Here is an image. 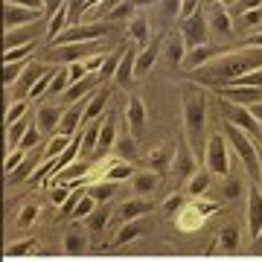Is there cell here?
<instances>
[{
	"label": "cell",
	"instance_id": "cell-27",
	"mask_svg": "<svg viewBox=\"0 0 262 262\" xmlns=\"http://www.w3.org/2000/svg\"><path fill=\"white\" fill-rule=\"evenodd\" d=\"M114 149H117V158H120V160H128V163H131V160L137 158V137H134V134H125V137L117 140Z\"/></svg>",
	"mask_w": 262,
	"mask_h": 262
},
{
	"label": "cell",
	"instance_id": "cell-6",
	"mask_svg": "<svg viewBox=\"0 0 262 262\" xmlns=\"http://www.w3.org/2000/svg\"><path fill=\"white\" fill-rule=\"evenodd\" d=\"M41 20H47L44 12L27 9V6H18V3H6V6H3V27H6V32L32 27V24H41Z\"/></svg>",
	"mask_w": 262,
	"mask_h": 262
},
{
	"label": "cell",
	"instance_id": "cell-26",
	"mask_svg": "<svg viewBox=\"0 0 262 262\" xmlns=\"http://www.w3.org/2000/svg\"><path fill=\"white\" fill-rule=\"evenodd\" d=\"M84 192L94 198V201H108V198H114V192H117V184H114V181H96V184H88Z\"/></svg>",
	"mask_w": 262,
	"mask_h": 262
},
{
	"label": "cell",
	"instance_id": "cell-42",
	"mask_svg": "<svg viewBox=\"0 0 262 262\" xmlns=\"http://www.w3.org/2000/svg\"><path fill=\"white\" fill-rule=\"evenodd\" d=\"M140 230H143V225H137V222H131V225H125L117 233V245H125V242H131L134 236H140Z\"/></svg>",
	"mask_w": 262,
	"mask_h": 262
},
{
	"label": "cell",
	"instance_id": "cell-17",
	"mask_svg": "<svg viewBox=\"0 0 262 262\" xmlns=\"http://www.w3.org/2000/svg\"><path fill=\"white\" fill-rule=\"evenodd\" d=\"M105 105H108V91L99 88V91L91 94V102L84 105V122H96V120H99L102 111H105Z\"/></svg>",
	"mask_w": 262,
	"mask_h": 262
},
{
	"label": "cell",
	"instance_id": "cell-49",
	"mask_svg": "<svg viewBox=\"0 0 262 262\" xmlns=\"http://www.w3.org/2000/svg\"><path fill=\"white\" fill-rule=\"evenodd\" d=\"M29 169H32V158H27V160H24L18 172H12V181H24V178L29 175Z\"/></svg>",
	"mask_w": 262,
	"mask_h": 262
},
{
	"label": "cell",
	"instance_id": "cell-8",
	"mask_svg": "<svg viewBox=\"0 0 262 262\" xmlns=\"http://www.w3.org/2000/svg\"><path fill=\"white\" fill-rule=\"evenodd\" d=\"M222 105H225V114H227V122H230V125L248 131L251 137H259V128H262V125L253 120L251 108H245V105H233V102H227V99H222Z\"/></svg>",
	"mask_w": 262,
	"mask_h": 262
},
{
	"label": "cell",
	"instance_id": "cell-16",
	"mask_svg": "<svg viewBox=\"0 0 262 262\" xmlns=\"http://www.w3.org/2000/svg\"><path fill=\"white\" fill-rule=\"evenodd\" d=\"M125 114H128L131 134H134V137H137V134H143V125H146V108H143L140 96H131V99H128V108H125Z\"/></svg>",
	"mask_w": 262,
	"mask_h": 262
},
{
	"label": "cell",
	"instance_id": "cell-37",
	"mask_svg": "<svg viewBox=\"0 0 262 262\" xmlns=\"http://www.w3.org/2000/svg\"><path fill=\"white\" fill-rule=\"evenodd\" d=\"M35 47V44H24V47H15V50H6L3 53V64H15V61H27L29 50Z\"/></svg>",
	"mask_w": 262,
	"mask_h": 262
},
{
	"label": "cell",
	"instance_id": "cell-51",
	"mask_svg": "<svg viewBox=\"0 0 262 262\" xmlns=\"http://www.w3.org/2000/svg\"><path fill=\"white\" fill-rule=\"evenodd\" d=\"M50 198H53V204H67V201H70V198H67V189H53Z\"/></svg>",
	"mask_w": 262,
	"mask_h": 262
},
{
	"label": "cell",
	"instance_id": "cell-36",
	"mask_svg": "<svg viewBox=\"0 0 262 262\" xmlns=\"http://www.w3.org/2000/svg\"><path fill=\"white\" fill-rule=\"evenodd\" d=\"M29 61H15V64H3V84L9 88L12 82H18V76H24Z\"/></svg>",
	"mask_w": 262,
	"mask_h": 262
},
{
	"label": "cell",
	"instance_id": "cell-52",
	"mask_svg": "<svg viewBox=\"0 0 262 262\" xmlns=\"http://www.w3.org/2000/svg\"><path fill=\"white\" fill-rule=\"evenodd\" d=\"M222 192H225V198H236V195H239V184H236V181H227Z\"/></svg>",
	"mask_w": 262,
	"mask_h": 262
},
{
	"label": "cell",
	"instance_id": "cell-45",
	"mask_svg": "<svg viewBox=\"0 0 262 262\" xmlns=\"http://www.w3.org/2000/svg\"><path fill=\"white\" fill-rule=\"evenodd\" d=\"M24 155H27L24 149H15V151L9 155V158H6V172H9V175L20 169V163H24Z\"/></svg>",
	"mask_w": 262,
	"mask_h": 262
},
{
	"label": "cell",
	"instance_id": "cell-39",
	"mask_svg": "<svg viewBox=\"0 0 262 262\" xmlns=\"http://www.w3.org/2000/svg\"><path fill=\"white\" fill-rule=\"evenodd\" d=\"M184 58H187V53H184V38L169 41V61L172 64H184Z\"/></svg>",
	"mask_w": 262,
	"mask_h": 262
},
{
	"label": "cell",
	"instance_id": "cell-57",
	"mask_svg": "<svg viewBox=\"0 0 262 262\" xmlns=\"http://www.w3.org/2000/svg\"><path fill=\"white\" fill-rule=\"evenodd\" d=\"M215 3H222V6H233L236 0H215Z\"/></svg>",
	"mask_w": 262,
	"mask_h": 262
},
{
	"label": "cell",
	"instance_id": "cell-15",
	"mask_svg": "<svg viewBox=\"0 0 262 262\" xmlns=\"http://www.w3.org/2000/svg\"><path fill=\"white\" fill-rule=\"evenodd\" d=\"M134 73H137V50L128 44V50H125V56H122V64L120 70H117V84H122V88H128V82L134 79Z\"/></svg>",
	"mask_w": 262,
	"mask_h": 262
},
{
	"label": "cell",
	"instance_id": "cell-14",
	"mask_svg": "<svg viewBox=\"0 0 262 262\" xmlns=\"http://www.w3.org/2000/svg\"><path fill=\"white\" fill-rule=\"evenodd\" d=\"M96 76H99V73H91V76H88V79H82V82L70 84V88H67V94H64V99H61V102H64L67 108H70V105H76V102H79V99H84V96H91V94H94V88H96Z\"/></svg>",
	"mask_w": 262,
	"mask_h": 262
},
{
	"label": "cell",
	"instance_id": "cell-20",
	"mask_svg": "<svg viewBox=\"0 0 262 262\" xmlns=\"http://www.w3.org/2000/svg\"><path fill=\"white\" fill-rule=\"evenodd\" d=\"M151 204L146 201V198H131V201H125V204L120 207V219L122 222H137L143 213H149Z\"/></svg>",
	"mask_w": 262,
	"mask_h": 262
},
{
	"label": "cell",
	"instance_id": "cell-5",
	"mask_svg": "<svg viewBox=\"0 0 262 262\" xmlns=\"http://www.w3.org/2000/svg\"><path fill=\"white\" fill-rule=\"evenodd\" d=\"M105 41H88V44H61V47H53L47 50L50 53V61H61V64H76V61H88L91 56H96V53H102Z\"/></svg>",
	"mask_w": 262,
	"mask_h": 262
},
{
	"label": "cell",
	"instance_id": "cell-46",
	"mask_svg": "<svg viewBox=\"0 0 262 262\" xmlns=\"http://www.w3.org/2000/svg\"><path fill=\"white\" fill-rule=\"evenodd\" d=\"M84 222H88V227H91V230H102V227L108 225V215H102V213H94L91 219H84Z\"/></svg>",
	"mask_w": 262,
	"mask_h": 262
},
{
	"label": "cell",
	"instance_id": "cell-59",
	"mask_svg": "<svg viewBox=\"0 0 262 262\" xmlns=\"http://www.w3.org/2000/svg\"><path fill=\"white\" fill-rule=\"evenodd\" d=\"M259 137H262V128H259Z\"/></svg>",
	"mask_w": 262,
	"mask_h": 262
},
{
	"label": "cell",
	"instance_id": "cell-44",
	"mask_svg": "<svg viewBox=\"0 0 262 262\" xmlns=\"http://www.w3.org/2000/svg\"><path fill=\"white\" fill-rule=\"evenodd\" d=\"M64 251L67 253H82L84 251V239L79 233H67L64 236Z\"/></svg>",
	"mask_w": 262,
	"mask_h": 262
},
{
	"label": "cell",
	"instance_id": "cell-19",
	"mask_svg": "<svg viewBox=\"0 0 262 262\" xmlns=\"http://www.w3.org/2000/svg\"><path fill=\"white\" fill-rule=\"evenodd\" d=\"M207 27L213 29V32H219V35H230V32H233L230 12H225L222 6H215V9L210 12V18H207Z\"/></svg>",
	"mask_w": 262,
	"mask_h": 262
},
{
	"label": "cell",
	"instance_id": "cell-4",
	"mask_svg": "<svg viewBox=\"0 0 262 262\" xmlns=\"http://www.w3.org/2000/svg\"><path fill=\"white\" fill-rule=\"evenodd\" d=\"M227 149H230V143H227L225 131L210 134V140H207V146H204V166H207L210 175H222V178H227V172H230Z\"/></svg>",
	"mask_w": 262,
	"mask_h": 262
},
{
	"label": "cell",
	"instance_id": "cell-11",
	"mask_svg": "<svg viewBox=\"0 0 262 262\" xmlns=\"http://www.w3.org/2000/svg\"><path fill=\"white\" fill-rule=\"evenodd\" d=\"M248 230H251L253 239L262 233V189L259 187L248 189Z\"/></svg>",
	"mask_w": 262,
	"mask_h": 262
},
{
	"label": "cell",
	"instance_id": "cell-35",
	"mask_svg": "<svg viewBox=\"0 0 262 262\" xmlns=\"http://www.w3.org/2000/svg\"><path fill=\"white\" fill-rule=\"evenodd\" d=\"M94 207H96V201L91 195H88V192H84L82 198H79V204L73 207V219H91V215H94Z\"/></svg>",
	"mask_w": 262,
	"mask_h": 262
},
{
	"label": "cell",
	"instance_id": "cell-24",
	"mask_svg": "<svg viewBox=\"0 0 262 262\" xmlns=\"http://www.w3.org/2000/svg\"><path fill=\"white\" fill-rule=\"evenodd\" d=\"M125 50H128V47H117L114 53H108V56H105L102 70H99V76H102V79L117 76V70H120V64H122V56H125Z\"/></svg>",
	"mask_w": 262,
	"mask_h": 262
},
{
	"label": "cell",
	"instance_id": "cell-1",
	"mask_svg": "<svg viewBox=\"0 0 262 262\" xmlns=\"http://www.w3.org/2000/svg\"><path fill=\"white\" fill-rule=\"evenodd\" d=\"M207 125V99L198 88H187L184 94V128H187V137L192 143V155H201V134H204Z\"/></svg>",
	"mask_w": 262,
	"mask_h": 262
},
{
	"label": "cell",
	"instance_id": "cell-29",
	"mask_svg": "<svg viewBox=\"0 0 262 262\" xmlns=\"http://www.w3.org/2000/svg\"><path fill=\"white\" fill-rule=\"evenodd\" d=\"M131 187H134V192H151V189L158 187V175L155 172H134Z\"/></svg>",
	"mask_w": 262,
	"mask_h": 262
},
{
	"label": "cell",
	"instance_id": "cell-56",
	"mask_svg": "<svg viewBox=\"0 0 262 262\" xmlns=\"http://www.w3.org/2000/svg\"><path fill=\"white\" fill-rule=\"evenodd\" d=\"M253 251H262V233L256 236V245H253Z\"/></svg>",
	"mask_w": 262,
	"mask_h": 262
},
{
	"label": "cell",
	"instance_id": "cell-3",
	"mask_svg": "<svg viewBox=\"0 0 262 262\" xmlns=\"http://www.w3.org/2000/svg\"><path fill=\"white\" fill-rule=\"evenodd\" d=\"M111 24L108 20H94V24H76V27H67L61 35L53 41V44H88V41H105L108 32H111Z\"/></svg>",
	"mask_w": 262,
	"mask_h": 262
},
{
	"label": "cell",
	"instance_id": "cell-28",
	"mask_svg": "<svg viewBox=\"0 0 262 262\" xmlns=\"http://www.w3.org/2000/svg\"><path fill=\"white\" fill-rule=\"evenodd\" d=\"M219 251L222 253H230V251H236L239 248V230L236 227H225V230H219Z\"/></svg>",
	"mask_w": 262,
	"mask_h": 262
},
{
	"label": "cell",
	"instance_id": "cell-30",
	"mask_svg": "<svg viewBox=\"0 0 262 262\" xmlns=\"http://www.w3.org/2000/svg\"><path fill=\"white\" fill-rule=\"evenodd\" d=\"M29 134V122L27 120H20V122H15V125H9V134H6V146L9 149H18L20 146V140Z\"/></svg>",
	"mask_w": 262,
	"mask_h": 262
},
{
	"label": "cell",
	"instance_id": "cell-40",
	"mask_svg": "<svg viewBox=\"0 0 262 262\" xmlns=\"http://www.w3.org/2000/svg\"><path fill=\"white\" fill-rule=\"evenodd\" d=\"M262 6V0H236L233 3V9H230V18H242L245 12H251V9H259Z\"/></svg>",
	"mask_w": 262,
	"mask_h": 262
},
{
	"label": "cell",
	"instance_id": "cell-55",
	"mask_svg": "<svg viewBox=\"0 0 262 262\" xmlns=\"http://www.w3.org/2000/svg\"><path fill=\"white\" fill-rule=\"evenodd\" d=\"M259 189H262V146H259Z\"/></svg>",
	"mask_w": 262,
	"mask_h": 262
},
{
	"label": "cell",
	"instance_id": "cell-2",
	"mask_svg": "<svg viewBox=\"0 0 262 262\" xmlns=\"http://www.w3.org/2000/svg\"><path fill=\"white\" fill-rule=\"evenodd\" d=\"M225 137H227V143L233 146L236 155L245 160L248 172H251L253 178H259V146L251 140V134L242 131V128H236V125H230V122H225Z\"/></svg>",
	"mask_w": 262,
	"mask_h": 262
},
{
	"label": "cell",
	"instance_id": "cell-22",
	"mask_svg": "<svg viewBox=\"0 0 262 262\" xmlns=\"http://www.w3.org/2000/svg\"><path fill=\"white\" fill-rule=\"evenodd\" d=\"M47 70H50V67H44L41 61H29L27 70H24V79H18V88L29 94V91L35 88V82H38V79H41L44 73H47Z\"/></svg>",
	"mask_w": 262,
	"mask_h": 262
},
{
	"label": "cell",
	"instance_id": "cell-50",
	"mask_svg": "<svg viewBox=\"0 0 262 262\" xmlns=\"http://www.w3.org/2000/svg\"><path fill=\"white\" fill-rule=\"evenodd\" d=\"M245 44L253 47V50H262V29H256L253 35H245Z\"/></svg>",
	"mask_w": 262,
	"mask_h": 262
},
{
	"label": "cell",
	"instance_id": "cell-48",
	"mask_svg": "<svg viewBox=\"0 0 262 262\" xmlns=\"http://www.w3.org/2000/svg\"><path fill=\"white\" fill-rule=\"evenodd\" d=\"M64 3H67V0H44V15H47V18H53V15H56Z\"/></svg>",
	"mask_w": 262,
	"mask_h": 262
},
{
	"label": "cell",
	"instance_id": "cell-12",
	"mask_svg": "<svg viewBox=\"0 0 262 262\" xmlns=\"http://www.w3.org/2000/svg\"><path fill=\"white\" fill-rule=\"evenodd\" d=\"M61 117H64V111H61L58 105H41L38 114H35L38 131H53V134H58V128H61Z\"/></svg>",
	"mask_w": 262,
	"mask_h": 262
},
{
	"label": "cell",
	"instance_id": "cell-25",
	"mask_svg": "<svg viewBox=\"0 0 262 262\" xmlns=\"http://www.w3.org/2000/svg\"><path fill=\"white\" fill-rule=\"evenodd\" d=\"M125 178H134V166H131L128 160L114 158V160H111V169H108V178H105V181L120 184V181H125Z\"/></svg>",
	"mask_w": 262,
	"mask_h": 262
},
{
	"label": "cell",
	"instance_id": "cell-53",
	"mask_svg": "<svg viewBox=\"0 0 262 262\" xmlns=\"http://www.w3.org/2000/svg\"><path fill=\"white\" fill-rule=\"evenodd\" d=\"M251 114H253V120L262 125V102H256V105H251Z\"/></svg>",
	"mask_w": 262,
	"mask_h": 262
},
{
	"label": "cell",
	"instance_id": "cell-21",
	"mask_svg": "<svg viewBox=\"0 0 262 262\" xmlns=\"http://www.w3.org/2000/svg\"><path fill=\"white\" fill-rule=\"evenodd\" d=\"M99 128H102V120L96 122H88V128L82 131V155H96V149H99Z\"/></svg>",
	"mask_w": 262,
	"mask_h": 262
},
{
	"label": "cell",
	"instance_id": "cell-31",
	"mask_svg": "<svg viewBox=\"0 0 262 262\" xmlns=\"http://www.w3.org/2000/svg\"><path fill=\"white\" fill-rule=\"evenodd\" d=\"M155 61H158V47H155V44L146 47V50H140V53H137V76H143L146 70H151Z\"/></svg>",
	"mask_w": 262,
	"mask_h": 262
},
{
	"label": "cell",
	"instance_id": "cell-32",
	"mask_svg": "<svg viewBox=\"0 0 262 262\" xmlns=\"http://www.w3.org/2000/svg\"><path fill=\"white\" fill-rule=\"evenodd\" d=\"M207 187H210V172H201V175L195 172V175H189V181H187L189 195H204Z\"/></svg>",
	"mask_w": 262,
	"mask_h": 262
},
{
	"label": "cell",
	"instance_id": "cell-38",
	"mask_svg": "<svg viewBox=\"0 0 262 262\" xmlns=\"http://www.w3.org/2000/svg\"><path fill=\"white\" fill-rule=\"evenodd\" d=\"M146 29H149L146 18H131V20H128V35H131V41H146Z\"/></svg>",
	"mask_w": 262,
	"mask_h": 262
},
{
	"label": "cell",
	"instance_id": "cell-54",
	"mask_svg": "<svg viewBox=\"0 0 262 262\" xmlns=\"http://www.w3.org/2000/svg\"><path fill=\"white\" fill-rule=\"evenodd\" d=\"M178 204H181L178 198H169V201H166V210H175V207H178Z\"/></svg>",
	"mask_w": 262,
	"mask_h": 262
},
{
	"label": "cell",
	"instance_id": "cell-33",
	"mask_svg": "<svg viewBox=\"0 0 262 262\" xmlns=\"http://www.w3.org/2000/svg\"><path fill=\"white\" fill-rule=\"evenodd\" d=\"M53 79H56V67H50L47 73H44L41 79H38L35 88L29 91V96H32V99H41L44 94H50V88H53Z\"/></svg>",
	"mask_w": 262,
	"mask_h": 262
},
{
	"label": "cell",
	"instance_id": "cell-18",
	"mask_svg": "<svg viewBox=\"0 0 262 262\" xmlns=\"http://www.w3.org/2000/svg\"><path fill=\"white\" fill-rule=\"evenodd\" d=\"M117 140H120V137H117V120H114V117H105L102 120V128H99V155H105V151H111L114 146H117Z\"/></svg>",
	"mask_w": 262,
	"mask_h": 262
},
{
	"label": "cell",
	"instance_id": "cell-10",
	"mask_svg": "<svg viewBox=\"0 0 262 262\" xmlns=\"http://www.w3.org/2000/svg\"><path fill=\"white\" fill-rule=\"evenodd\" d=\"M219 94H222V99H227V102H233V105H245V108L262 102L259 88H236V84H227V88H219Z\"/></svg>",
	"mask_w": 262,
	"mask_h": 262
},
{
	"label": "cell",
	"instance_id": "cell-23",
	"mask_svg": "<svg viewBox=\"0 0 262 262\" xmlns=\"http://www.w3.org/2000/svg\"><path fill=\"white\" fill-rule=\"evenodd\" d=\"M70 143H73V137H67V134H61V131H58V134H53V137H50V143H47V149H44V160H56V155L58 151H61V155H64L67 149H70Z\"/></svg>",
	"mask_w": 262,
	"mask_h": 262
},
{
	"label": "cell",
	"instance_id": "cell-7",
	"mask_svg": "<svg viewBox=\"0 0 262 262\" xmlns=\"http://www.w3.org/2000/svg\"><path fill=\"white\" fill-rule=\"evenodd\" d=\"M215 204H198V201H192V204H184L178 210V215H175V225L181 227V230H187V233H192V230H198V227L207 222V213H213Z\"/></svg>",
	"mask_w": 262,
	"mask_h": 262
},
{
	"label": "cell",
	"instance_id": "cell-58",
	"mask_svg": "<svg viewBox=\"0 0 262 262\" xmlns=\"http://www.w3.org/2000/svg\"><path fill=\"white\" fill-rule=\"evenodd\" d=\"M146 3H151V0H134V6H146Z\"/></svg>",
	"mask_w": 262,
	"mask_h": 262
},
{
	"label": "cell",
	"instance_id": "cell-13",
	"mask_svg": "<svg viewBox=\"0 0 262 262\" xmlns=\"http://www.w3.org/2000/svg\"><path fill=\"white\" fill-rule=\"evenodd\" d=\"M219 58V50L215 47H195V50H189L187 58H184V67H187L189 73H195V70H201V67H207V61H215Z\"/></svg>",
	"mask_w": 262,
	"mask_h": 262
},
{
	"label": "cell",
	"instance_id": "cell-34",
	"mask_svg": "<svg viewBox=\"0 0 262 262\" xmlns=\"http://www.w3.org/2000/svg\"><path fill=\"white\" fill-rule=\"evenodd\" d=\"M134 9H137V6H134V0H122L120 6H114V9L108 12V15H105L102 20H108V24H114V20L131 18V15H134Z\"/></svg>",
	"mask_w": 262,
	"mask_h": 262
},
{
	"label": "cell",
	"instance_id": "cell-41",
	"mask_svg": "<svg viewBox=\"0 0 262 262\" xmlns=\"http://www.w3.org/2000/svg\"><path fill=\"white\" fill-rule=\"evenodd\" d=\"M27 108H29V105L24 102V99L12 105L9 111H6V125H15V122H20V120H24V114H27Z\"/></svg>",
	"mask_w": 262,
	"mask_h": 262
},
{
	"label": "cell",
	"instance_id": "cell-43",
	"mask_svg": "<svg viewBox=\"0 0 262 262\" xmlns=\"http://www.w3.org/2000/svg\"><path fill=\"white\" fill-rule=\"evenodd\" d=\"M35 219H38V204H27L18 213V227H29Z\"/></svg>",
	"mask_w": 262,
	"mask_h": 262
},
{
	"label": "cell",
	"instance_id": "cell-47",
	"mask_svg": "<svg viewBox=\"0 0 262 262\" xmlns=\"http://www.w3.org/2000/svg\"><path fill=\"white\" fill-rule=\"evenodd\" d=\"M6 3H18V6H27V9L44 12V0H6ZM44 18H47V15H44Z\"/></svg>",
	"mask_w": 262,
	"mask_h": 262
},
{
	"label": "cell",
	"instance_id": "cell-9",
	"mask_svg": "<svg viewBox=\"0 0 262 262\" xmlns=\"http://www.w3.org/2000/svg\"><path fill=\"white\" fill-rule=\"evenodd\" d=\"M207 18H201V15H192V18L181 20V38H184V44H187L189 50L195 47H204L207 44Z\"/></svg>",
	"mask_w": 262,
	"mask_h": 262
}]
</instances>
